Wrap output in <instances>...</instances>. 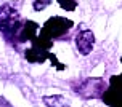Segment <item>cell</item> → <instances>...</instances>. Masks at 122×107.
Wrapping results in <instances>:
<instances>
[{"mask_svg":"<svg viewBox=\"0 0 122 107\" xmlns=\"http://www.w3.org/2000/svg\"><path fill=\"white\" fill-rule=\"evenodd\" d=\"M19 27V14L10 5L0 6V30L15 32Z\"/></svg>","mask_w":122,"mask_h":107,"instance_id":"1","label":"cell"},{"mask_svg":"<svg viewBox=\"0 0 122 107\" xmlns=\"http://www.w3.org/2000/svg\"><path fill=\"white\" fill-rule=\"evenodd\" d=\"M72 26V23L69 19L64 18H51L43 27V35L42 37H58L61 34H64L69 27Z\"/></svg>","mask_w":122,"mask_h":107,"instance_id":"2","label":"cell"},{"mask_svg":"<svg viewBox=\"0 0 122 107\" xmlns=\"http://www.w3.org/2000/svg\"><path fill=\"white\" fill-rule=\"evenodd\" d=\"M76 45L79 48L80 54H88L93 50V45H95V35L92 30H82L77 34L76 37Z\"/></svg>","mask_w":122,"mask_h":107,"instance_id":"3","label":"cell"},{"mask_svg":"<svg viewBox=\"0 0 122 107\" xmlns=\"http://www.w3.org/2000/svg\"><path fill=\"white\" fill-rule=\"evenodd\" d=\"M43 102L48 107H64V99L63 96H45Z\"/></svg>","mask_w":122,"mask_h":107,"instance_id":"4","label":"cell"},{"mask_svg":"<svg viewBox=\"0 0 122 107\" xmlns=\"http://www.w3.org/2000/svg\"><path fill=\"white\" fill-rule=\"evenodd\" d=\"M58 3L63 10H66V11H72L74 8L77 6V2L76 0H58Z\"/></svg>","mask_w":122,"mask_h":107,"instance_id":"5","label":"cell"},{"mask_svg":"<svg viewBox=\"0 0 122 107\" xmlns=\"http://www.w3.org/2000/svg\"><path fill=\"white\" fill-rule=\"evenodd\" d=\"M47 5H50V0H34V8H36L37 11H40Z\"/></svg>","mask_w":122,"mask_h":107,"instance_id":"6","label":"cell"}]
</instances>
